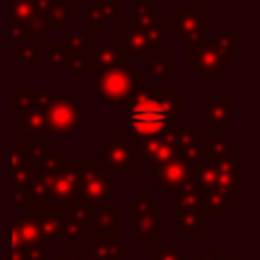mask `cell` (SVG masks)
Listing matches in <instances>:
<instances>
[{
    "label": "cell",
    "instance_id": "6da1fadb",
    "mask_svg": "<svg viewBox=\"0 0 260 260\" xmlns=\"http://www.w3.org/2000/svg\"><path fill=\"white\" fill-rule=\"evenodd\" d=\"M128 106L130 112L122 116L120 132L136 140L162 134L187 112V100L181 98L175 87H146L138 91Z\"/></svg>",
    "mask_w": 260,
    "mask_h": 260
},
{
    "label": "cell",
    "instance_id": "7a4b0ae2",
    "mask_svg": "<svg viewBox=\"0 0 260 260\" xmlns=\"http://www.w3.org/2000/svg\"><path fill=\"white\" fill-rule=\"evenodd\" d=\"M146 87H150L148 79L142 77L140 69L130 67V61L110 65L93 75V95L100 98L104 106H128L132 98Z\"/></svg>",
    "mask_w": 260,
    "mask_h": 260
},
{
    "label": "cell",
    "instance_id": "3957f363",
    "mask_svg": "<svg viewBox=\"0 0 260 260\" xmlns=\"http://www.w3.org/2000/svg\"><path fill=\"white\" fill-rule=\"evenodd\" d=\"M35 104L43 110L45 126H47V132L51 134H57V136L71 134L83 122L85 108H81L69 95H59L55 87L39 89Z\"/></svg>",
    "mask_w": 260,
    "mask_h": 260
},
{
    "label": "cell",
    "instance_id": "277c9868",
    "mask_svg": "<svg viewBox=\"0 0 260 260\" xmlns=\"http://www.w3.org/2000/svg\"><path fill=\"white\" fill-rule=\"evenodd\" d=\"M165 24H154L152 28H140L134 22L120 24V45L124 47L130 61H148L152 57L167 55Z\"/></svg>",
    "mask_w": 260,
    "mask_h": 260
},
{
    "label": "cell",
    "instance_id": "5b68a950",
    "mask_svg": "<svg viewBox=\"0 0 260 260\" xmlns=\"http://www.w3.org/2000/svg\"><path fill=\"white\" fill-rule=\"evenodd\" d=\"M167 225V217L158 213V201L140 189L132 203V246H148L156 240V232Z\"/></svg>",
    "mask_w": 260,
    "mask_h": 260
},
{
    "label": "cell",
    "instance_id": "8992f818",
    "mask_svg": "<svg viewBox=\"0 0 260 260\" xmlns=\"http://www.w3.org/2000/svg\"><path fill=\"white\" fill-rule=\"evenodd\" d=\"M185 67L189 71L195 73L197 79H205V77H215L221 79L225 71H230L232 59L221 55L217 51V47L211 41H195V43H185Z\"/></svg>",
    "mask_w": 260,
    "mask_h": 260
},
{
    "label": "cell",
    "instance_id": "52a82bcc",
    "mask_svg": "<svg viewBox=\"0 0 260 260\" xmlns=\"http://www.w3.org/2000/svg\"><path fill=\"white\" fill-rule=\"evenodd\" d=\"M79 187L77 197L91 207L112 203V171L104 162H75Z\"/></svg>",
    "mask_w": 260,
    "mask_h": 260
},
{
    "label": "cell",
    "instance_id": "ba28073f",
    "mask_svg": "<svg viewBox=\"0 0 260 260\" xmlns=\"http://www.w3.org/2000/svg\"><path fill=\"white\" fill-rule=\"evenodd\" d=\"M165 28L175 32L177 41L195 43L205 37V32H213L215 24L205 22V6L203 4H179L165 22Z\"/></svg>",
    "mask_w": 260,
    "mask_h": 260
},
{
    "label": "cell",
    "instance_id": "9c48e42d",
    "mask_svg": "<svg viewBox=\"0 0 260 260\" xmlns=\"http://www.w3.org/2000/svg\"><path fill=\"white\" fill-rule=\"evenodd\" d=\"M10 30L12 43L47 41V28L41 10L32 0H10Z\"/></svg>",
    "mask_w": 260,
    "mask_h": 260
},
{
    "label": "cell",
    "instance_id": "30bf717a",
    "mask_svg": "<svg viewBox=\"0 0 260 260\" xmlns=\"http://www.w3.org/2000/svg\"><path fill=\"white\" fill-rule=\"evenodd\" d=\"M104 146V165L110 171H138L142 156L138 150L136 138L124 132H108L102 136Z\"/></svg>",
    "mask_w": 260,
    "mask_h": 260
},
{
    "label": "cell",
    "instance_id": "8fae6325",
    "mask_svg": "<svg viewBox=\"0 0 260 260\" xmlns=\"http://www.w3.org/2000/svg\"><path fill=\"white\" fill-rule=\"evenodd\" d=\"M148 177L162 189L179 191L193 183V165L183 156H175L158 167L148 169Z\"/></svg>",
    "mask_w": 260,
    "mask_h": 260
},
{
    "label": "cell",
    "instance_id": "7c38bea8",
    "mask_svg": "<svg viewBox=\"0 0 260 260\" xmlns=\"http://www.w3.org/2000/svg\"><path fill=\"white\" fill-rule=\"evenodd\" d=\"M93 244H120L122 236V211L112 203L93 207L91 223Z\"/></svg>",
    "mask_w": 260,
    "mask_h": 260
},
{
    "label": "cell",
    "instance_id": "4fadbf2b",
    "mask_svg": "<svg viewBox=\"0 0 260 260\" xmlns=\"http://www.w3.org/2000/svg\"><path fill=\"white\" fill-rule=\"evenodd\" d=\"M22 209H28L35 215L43 244H51V246L61 244V207L45 201V203H30Z\"/></svg>",
    "mask_w": 260,
    "mask_h": 260
},
{
    "label": "cell",
    "instance_id": "5bb4252c",
    "mask_svg": "<svg viewBox=\"0 0 260 260\" xmlns=\"http://www.w3.org/2000/svg\"><path fill=\"white\" fill-rule=\"evenodd\" d=\"M122 61H130L124 47L120 45V41H114V43H102V41H91L89 47H87V55H85V65L87 69H93V71H100V69H106L110 65H116V63H122Z\"/></svg>",
    "mask_w": 260,
    "mask_h": 260
},
{
    "label": "cell",
    "instance_id": "9a60e30c",
    "mask_svg": "<svg viewBox=\"0 0 260 260\" xmlns=\"http://www.w3.org/2000/svg\"><path fill=\"white\" fill-rule=\"evenodd\" d=\"M215 162L217 171V185L221 191H225L232 199H238L242 189H240V152H228L219 158H211Z\"/></svg>",
    "mask_w": 260,
    "mask_h": 260
},
{
    "label": "cell",
    "instance_id": "2e32d148",
    "mask_svg": "<svg viewBox=\"0 0 260 260\" xmlns=\"http://www.w3.org/2000/svg\"><path fill=\"white\" fill-rule=\"evenodd\" d=\"M93 41V32H69L65 37V43L71 49V59L65 67V73L69 79H81L85 75V55H87V47Z\"/></svg>",
    "mask_w": 260,
    "mask_h": 260
},
{
    "label": "cell",
    "instance_id": "e0dca14e",
    "mask_svg": "<svg viewBox=\"0 0 260 260\" xmlns=\"http://www.w3.org/2000/svg\"><path fill=\"white\" fill-rule=\"evenodd\" d=\"M120 4H122V0H93L91 4H85L83 6L85 18L91 24L93 32H102L106 22L122 24Z\"/></svg>",
    "mask_w": 260,
    "mask_h": 260
},
{
    "label": "cell",
    "instance_id": "ac0fdd59",
    "mask_svg": "<svg viewBox=\"0 0 260 260\" xmlns=\"http://www.w3.org/2000/svg\"><path fill=\"white\" fill-rule=\"evenodd\" d=\"M232 98L230 95H207L205 98V116L203 122L213 132H225L232 126Z\"/></svg>",
    "mask_w": 260,
    "mask_h": 260
},
{
    "label": "cell",
    "instance_id": "d6986e66",
    "mask_svg": "<svg viewBox=\"0 0 260 260\" xmlns=\"http://www.w3.org/2000/svg\"><path fill=\"white\" fill-rule=\"evenodd\" d=\"M18 122H20V132L22 134H26L35 142H43L45 144V140H47V126H45L43 110L37 104H32L30 108H26L18 116Z\"/></svg>",
    "mask_w": 260,
    "mask_h": 260
},
{
    "label": "cell",
    "instance_id": "ffe728a7",
    "mask_svg": "<svg viewBox=\"0 0 260 260\" xmlns=\"http://www.w3.org/2000/svg\"><path fill=\"white\" fill-rule=\"evenodd\" d=\"M205 213L199 207L177 209V236H203Z\"/></svg>",
    "mask_w": 260,
    "mask_h": 260
},
{
    "label": "cell",
    "instance_id": "44dd1931",
    "mask_svg": "<svg viewBox=\"0 0 260 260\" xmlns=\"http://www.w3.org/2000/svg\"><path fill=\"white\" fill-rule=\"evenodd\" d=\"M41 16H43L47 32L49 30L51 32H61V30H65L67 24H71L75 20V6L73 4H65V0H61L55 6L47 8Z\"/></svg>",
    "mask_w": 260,
    "mask_h": 260
},
{
    "label": "cell",
    "instance_id": "7402d4cb",
    "mask_svg": "<svg viewBox=\"0 0 260 260\" xmlns=\"http://www.w3.org/2000/svg\"><path fill=\"white\" fill-rule=\"evenodd\" d=\"M201 142H203V160L205 158H219V156L230 152L232 134H228V132H213L211 130V134H203L201 136Z\"/></svg>",
    "mask_w": 260,
    "mask_h": 260
},
{
    "label": "cell",
    "instance_id": "603a6c76",
    "mask_svg": "<svg viewBox=\"0 0 260 260\" xmlns=\"http://www.w3.org/2000/svg\"><path fill=\"white\" fill-rule=\"evenodd\" d=\"M61 244H67V246L85 244V225L75 217L63 213V209H61Z\"/></svg>",
    "mask_w": 260,
    "mask_h": 260
},
{
    "label": "cell",
    "instance_id": "cb8c5ba5",
    "mask_svg": "<svg viewBox=\"0 0 260 260\" xmlns=\"http://www.w3.org/2000/svg\"><path fill=\"white\" fill-rule=\"evenodd\" d=\"M10 57H12V61H16V65L22 71H35L39 67V59H41L39 45L37 43H22L20 47H16L10 53Z\"/></svg>",
    "mask_w": 260,
    "mask_h": 260
},
{
    "label": "cell",
    "instance_id": "d4e9b609",
    "mask_svg": "<svg viewBox=\"0 0 260 260\" xmlns=\"http://www.w3.org/2000/svg\"><path fill=\"white\" fill-rule=\"evenodd\" d=\"M201 197H203V213H205V217H207V215H211V217L223 215V211H225V209L232 205V201H234L228 193H223V191H219V189L201 193Z\"/></svg>",
    "mask_w": 260,
    "mask_h": 260
},
{
    "label": "cell",
    "instance_id": "484cf974",
    "mask_svg": "<svg viewBox=\"0 0 260 260\" xmlns=\"http://www.w3.org/2000/svg\"><path fill=\"white\" fill-rule=\"evenodd\" d=\"M130 252V246L122 244H89L85 246V254L93 260H122Z\"/></svg>",
    "mask_w": 260,
    "mask_h": 260
},
{
    "label": "cell",
    "instance_id": "4316f807",
    "mask_svg": "<svg viewBox=\"0 0 260 260\" xmlns=\"http://www.w3.org/2000/svg\"><path fill=\"white\" fill-rule=\"evenodd\" d=\"M39 89L37 87H12L10 89V112L12 116H20L26 108L37 102Z\"/></svg>",
    "mask_w": 260,
    "mask_h": 260
},
{
    "label": "cell",
    "instance_id": "83f0119b",
    "mask_svg": "<svg viewBox=\"0 0 260 260\" xmlns=\"http://www.w3.org/2000/svg\"><path fill=\"white\" fill-rule=\"evenodd\" d=\"M148 77L150 79H175L177 77V63L165 57L148 59Z\"/></svg>",
    "mask_w": 260,
    "mask_h": 260
},
{
    "label": "cell",
    "instance_id": "f1b7e54d",
    "mask_svg": "<svg viewBox=\"0 0 260 260\" xmlns=\"http://www.w3.org/2000/svg\"><path fill=\"white\" fill-rule=\"evenodd\" d=\"M148 260H185L187 246H173V244H158L156 240L148 244Z\"/></svg>",
    "mask_w": 260,
    "mask_h": 260
},
{
    "label": "cell",
    "instance_id": "f546056e",
    "mask_svg": "<svg viewBox=\"0 0 260 260\" xmlns=\"http://www.w3.org/2000/svg\"><path fill=\"white\" fill-rule=\"evenodd\" d=\"M71 59V49L65 41H47V65L49 67H67Z\"/></svg>",
    "mask_w": 260,
    "mask_h": 260
},
{
    "label": "cell",
    "instance_id": "4dcf8cb0",
    "mask_svg": "<svg viewBox=\"0 0 260 260\" xmlns=\"http://www.w3.org/2000/svg\"><path fill=\"white\" fill-rule=\"evenodd\" d=\"M130 22H134L140 28H152L154 24H158V6L150 2L144 6H134Z\"/></svg>",
    "mask_w": 260,
    "mask_h": 260
},
{
    "label": "cell",
    "instance_id": "1f68e13d",
    "mask_svg": "<svg viewBox=\"0 0 260 260\" xmlns=\"http://www.w3.org/2000/svg\"><path fill=\"white\" fill-rule=\"evenodd\" d=\"M211 43L217 47V51H219L221 55L230 57V55H234V53L240 51V47H242V35H240L238 30H232V32L223 30V32H219Z\"/></svg>",
    "mask_w": 260,
    "mask_h": 260
},
{
    "label": "cell",
    "instance_id": "d6a6232c",
    "mask_svg": "<svg viewBox=\"0 0 260 260\" xmlns=\"http://www.w3.org/2000/svg\"><path fill=\"white\" fill-rule=\"evenodd\" d=\"M63 209V213H67V215H71V217H75L77 221H81L85 228L91 223V215H93V207L89 205V203H85L83 199H75V201H71L69 205H65V207H61Z\"/></svg>",
    "mask_w": 260,
    "mask_h": 260
},
{
    "label": "cell",
    "instance_id": "836d02e7",
    "mask_svg": "<svg viewBox=\"0 0 260 260\" xmlns=\"http://www.w3.org/2000/svg\"><path fill=\"white\" fill-rule=\"evenodd\" d=\"M55 260H93L89 254H59Z\"/></svg>",
    "mask_w": 260,
    "mask_h": 260
},
{
    "label": "cell",
    "instance_id": "e575fe53",
    "mask_svg": "<svg viewBox=\"0 0 260 260\" xmlns=\"http://www.w3.org/2000/svg\"><path fill=\"white\" fill-rule=\"evenodd\" d=\"M197 260H221V254H199Z\"/></svg>",
    "mask_w": 260,
    "mask_h": 260
},
{
    "label": "cell",
    "instance_id": "d590c367",
    "mask_svg": "<svg viewBox=\"0 0 260 260\" xmlns=\"http://www.w3.org/2000/svg\"><path fill=\"white\" fill-rule=\"evenodd\" d=\"M221 260H242L240 254H230V256H221Z\"/></svg>",
    "mask_w": 260,
    "mask_h": 260
},
{
    "label": "cell",
    "instance_id": "8d00e7d4",
    "mask_svg": "<svg viewBox=\"0 0 260 260\" xmlns=\"http://www.w3.org/2000/svg\"><path fill=\"white\" fill-rule=\"evenodd\" d=\"M150 0H132V8L134 6H144V4H148Z\"/></svg>",
    "mask_w": 260,
    "mask_h": 260
},
{
    "label": "cell",
    "instance_id": "74e56055",
    "mask_svg": "<svg viewBox=\"0 0 260 260\" xmlns=\"http://www.w3.org/2000/svg\"><path fill=\"white\" fill-rule=\"evenodd\" d=\"M260 0H242V4H248V6H256Z\"/></svg>",
    "mask_w": 260,
    "mask_h": 260
},
{
    "label": "cell",
    "instance_id": "f35d334b",
    "mask_svg": "<svg viewBox=\"0 0 260 260\" xmlns=\"http://www.w3.org/2000/svg\"><path fill=\"white\" fill-rule=\"evenodd\" d=\"M221 2H223V4H232L234 0H221Z\"/></svg>",
    "mask_w": 260,
    "mask_h": 260
}]
</instances>
